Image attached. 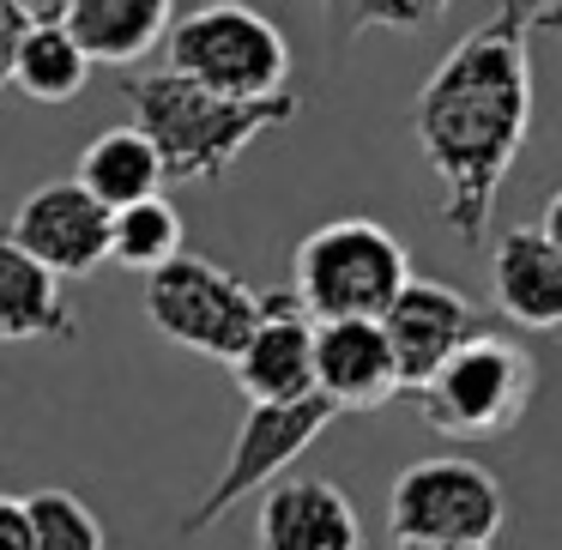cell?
I'll return each mask as SVG.
<instances>
[{
    "label": "cell",
    "mask_w": 562,
    "mask_h": 550,
    "mask_svg": "<svg viewBox=\"0 0 562 550\" xmlns=\"http://www.w3.org/2000/svg\"><path fill=\"white\" fill-rule=\"evenodd\" d=\"M412 134L441 182V224L460 243H484L532 134V7H496L441 55L412 103Z\"/></svg>",
    "instance_id": "cell-1"
},
{
    "label": "cell",
    "mask_w": 562,
    "mask_h": 550,
    "mask_svg": "<svg viewBox=\"0 0 562 550\" xmlns=\"http://www.w3.org/2000/svg\"><path fill=\"white\" fill-rule=\"evenodd\" d=\"M127 110H134V127L151 139L164 164V182H218V176L236 170L248 146L272 127L296 122L303 98L284 91V98L267 103H231V98H212V91L176 79L170 67L158 74H134L122 86Z\"/></svg>",
    "instance_id": "cell-2"
},
{
    "label": "cell",
    "mask_w": 562,
    "mask_h": 550,
    "mask_svg": "<svg viewBox=\"0 0 562 550\" xmlns=\"http://www.w3.org/2000/svg\"><path fill=\"white\" fill-rule=\"evenodd\" d=\"M170 74L231 103H267L291 91V43L255 7L212 0V7H176L164 37Z\"/></svg>",
    "instance_id": "cell-3"
},
{
    "label": "cell",
    "mask_w": 562,
    "mask_h": 550,
    "mask_svg": "<svg viewBox=\"0 0 562 550\" xmlns=\"http://www.w3.org/2000/svg\"><path fill=\"white\" fill-rule=\"evenodd\" d=\"M412 284L405 243L375 218H333L296 243L291 296L315 321H381Z\"/></svg>",
    "instance_id": "cell-4"
},
{
    "label": "cell",
    "mask_w": 562,
    "mask_h": 550,
    "mask_svg": "<svg viewBox=\"0 0 562 550\" xmlns=\"http://www.w3.org/2000/svg\"><path fill=\"white\" fill-rule=\"evenodd\" d=\"M538 393V363L520 339L508 333H477L472 345L448 357L436 375L417 388V417L436 429L441 441H496L526 417Z\"/></svg>",
    "instance_id": "cell-5"
},
{
    "label": "cell",
    "mask_w": 562,
    "mask_h": 550,
    "mask_svg": "<svg viewBox=\"0 0 562 550\" xmlns=\"http://www.w3.org/2000/svg\"><path fill=\"white\" fill-rule=\"evenodd\" d=\"M267 291H248L231 267L206 255H176L146 279V321L182 351H200L212 363H236L248 333L260 327Z\"/></svg>",
    "instance_id": "cell-6"
},
{
    "label": "cell",
    "mask_w": 562,
    "mask_h": 550,
    "mask_svg": "<svg viewBox=\"0 0 562 550\" xmlns=\"http://www.w3.org/2000/svg\"><path fill=\"white\" fill-rule=\"evenodd\" d=\"M508 520V502L490 465L465 453L412 460L387 490V532L405 545H490Z\"/></svg>",
    "instance_id": "cell-7"
},
{
    "label": "cell",
    "mask_w": 562,
    "mask_h": 550,
    "mask_svg": "<svg viewBox=\"0 0 562 550\" xmlns=\"http://www.w3.org/2000/svg\"><path fill=\"white\" fill-rule=\"evenodd\" d=\"M333 417H339V412H333L321 393H315V400H296V405H248V417L236 424L231 453H224V472L212 478L206 496L176 520V532L200 538V532H212V526H218L243 496L272 490L308 448H315V436L333 424Z\"/></svg>",
    "instance_id": "cell-8"
},
{
    "label": "cell",
    "mask_w": 562,
    "mask_h": 550,
    "mask_svg": "<svg viewBox=\"0 0 562 550\" xmlns=\"http://www.w3.org/2000/svg\"><path fill=\"white\" fill-rule=\"evenodd\" d=\"M0 236H7L19 255H31L37 267H49L55 279H86V272H98L103 260H110V212H103L79 182L31 188Z\"/></svg>",
    "instance_id": "cell-9"
},
{
    "label": "cell",
    "mask_w": 562,
    "mask_h": 550,
    "mask_svg": "<svg viewBox=\"0 0 562 550\" xmlns=\"http://www.w3.org/2000/svg\"><path fill=\"white\" fill-rule=\"evenodd\" d=\"M381 333H387V351H393V363H400V388L417 393L460 345H472L477 333H484V315H477L472 296H460L453 284L412 279L400 291V303L381 315Z\"/></svg>",
    "instance_id": "cell-10"
},
{
    "label": "cell",
    "mask_w": 562,
    "mask_h": 550,
    "mask_svg": "<svg viewBox=\"0 0 562 550\" xmlns=\"http://www.w3.org/2000/svg\"><path fill=\"white\" fill-rule=\"evenodd\" d=\"M248 405H296L315 400V321L291 291H267L260 327L248 333L243 357L231 363Z\"/></svg>",
    "instance_id": "cell-11"
},
{
    "label": "cell",
    "mask_w": 562,
    "mask_h": 550,
    "mask_svg": "<svg viewBox=\"0 0 562 550\" xmlns=\"http://www.w3.org/2000/svg\"><path fill=\"white\" fill-rule=\"evenodd\" d=\"M315 393L333 412H381L400 388L381 321H321L315 327Z\"/></svg>",
    "instance_id": "cell-12"
},
{
    "label": "cell",
    "mask_w": 562,
    "mask_h": 550,
    "mask_svg": "<svg viewBox=\"0 0 562 550\" xmlns=\"http://www.w3.org/2000/svg\"><path fill=\"white\" fill-rule=\"evenodd\" d=\"M260 550H363V520L333 478H279L255 514Z\"/></svg>",
    "instance_id": "cell-13"
},
{
    "label": "cell",
    "mask_w": 562,
    "mask_h": 550,
    "mask_svg": "<svg viewBox=\"0 0 562 550\" xmlns=\"http://www.w3.org/2000/svg\"><path fill=\"white\" fill-rule=\"evenodd\" d=\"M490 296L526 333L562 327V248L538 224H514L490 255Z\"/></svg>",
    "instance_id": "cell-14"
},
{
    "label": "cell",
    "mask_w": 562,
    "mask_h": 550,
    "mask_svg": "<svg viewBox=\"0 0 562 550\" xmlns=\"http://www.w3.org/2000/svg\"><path fill=\"white\" fill-rule=\"evenodd\" d=\"M61 25L91 67H127L170 37L176 7L170 0H67Z\"/></svg>",
    "instance_id": "cell-15"
},
{
    "label": "cell",
    "mask_w": 562,
    "mask_h": 550,
    "mask_svg": "<svg viewBox=\"0 0 562 550\" xmlns=\"http://www.w3.org/2000/svg\"><path fill=\"white\" fill-rule=\"evenodd\" d=\"M31 339L74 345L79 315L67 303L61 279L0 236V345H31Z\"/></svg>",
    "instance_id": "cell-16"
},
{
    "label": "cell",
    "mask_w": 562,
    "mask_h": 550,
    "mask_svg": "<svg viewBox=\"0 0 562 550\" xmlns=\"http://www.w3.org/2000/svg\"><path fill=\"white\" fill-rule=\"evenodd\" d=\"M61 7L67 0H25V13H31V31H25V43H19V67H13V86L25 91L31 103H74L79 91H86V79H91V61L79 55V43L67 37V25H61Z\"/></svg>",
    "instance_id": "cell-17"
},
{
    "label": "cell",
    "mask_w": 562,
    "mask_h": 550,
    "mask_svg": "<svg viewBox=\"0 0 562 550\" xmlns=\"http://www.w3.org/2000/svg\"><path fill=\"white\" fill-rule=\"evenodd\" d=\"M74 182L86 188L103 212H127V206H139V200L164 194V164H158V151H151V139L127 122V127H110V134L91 139Z\"/></svg>",
    "instance_id": "cell-18"
},
{
    "label": "cell",
    "mask_w": 562,
    "mask_h": 550,
    "mask_svg": "<svg viewBox=\"0 0 562 550\" xmlns=\"http://www.w3.org/2000/svg\"><path fill=\"white\" fill-rule=\"evenodd\" d=\"M182 255V212L170 200H139L127 212H110V260L127 272H158Z\"/></svg>",
    "instance_id": "cell-19"
},
{
    "label": "cell",
    "mask_w": 562,
    "mask_h": 550,
    "mask_svg": "<svg viewBox=\"0 0 562 550\" xmlns=\"http://www.w3.org/2000/svg\"><path fill=\"white\" fill-rule=\"evenodd\" d=\"M31 514V550H110V532L74 490H37L25 496Z\"/></svg>",
    "instance_id": "cell-20"
},
{
    "label": "cell",
    "mask_w": 562,
    "mask_h": 550,
    "mask_svg": "<svg viewBox=\"0 0 562 550\" xmlns=\"http://www.w3.org/2000/svg\"><path fill=\"white\" fill-rule=\"evenodd\" d=\"M345 13V31H375V25H393V31H417L441 13L436 0H375V7H333Z\"/></svg>",
    "instance_id": "cell-21"
},
{
    "label": "cell",
    "mask_w": 562,
    "mask_h": 550,
    "mask_svg": "<svg viewBox=\"0 0 562 550\" xmlns=\"http://www.w3.org/2000/svg\"><path fill=\"white\" fill-rule=\"evenodd\" d=\"M31 31V13L25 0H0V91L13 86V67H19V43Z\"/></svg>",
    "instance_id": "cell-22"
},
{
    "label": "cell",
    "mask_w": 562,
    "mask_h": 550,
    "mask_svg": "<svg viewBox=\"0 0 562 550\" xmlns=\"http://www.w3.org/2000/svg\"><path fill=\"white\" fill-rule=\"evenodd\" d=\"M0 550H31V514L13 496H0Z\"/></svg>",
    "instance_id": "cell-23"
},
{
    "label": "cell",
    "mask_w": 562,
    "mask_h": 550,
    "mask_svg": "<svg viewBox=\"0 0 562 550\" xmlns=\"http://www.w3.org/2000/svg\"><path fill=\"white\" fill-rule=\"evenodd\" d=\"M532 31H550V37H562V0H550V7H532Z\"/></svg>",
    "instance_id": "cell-24"
},
{
    "label": "cell",
    "mask_w": 562,
    "mask_h": 550,
    "mask_svg": "<svg viewBox=\"0 0 562 550\" xmlns=\"http://www.w3.org/2000/svg\"><path fill=\"white\" fill-rule=\"evenodd\" d=\"M538 231H544L550 243L562 248V188H557V194H550V206H544V224H538Z\"/></svg>",
    "instance_id": "cell-25"
},
{
    "label": "cell",
    "mask_w": 562,
    "mask_h": 550,
    "mask_svg": "<svg viewBox=\"0 0 562 550\" xmlns=\"http://www.w3.org/2000/svg\"><path fill=\"white\" fill-rule=\"evenodd\" d=\"M405 550H490V545H405Z\"/></svg>",
    "instance_id": "cell-26"
}]
</instances>
